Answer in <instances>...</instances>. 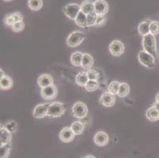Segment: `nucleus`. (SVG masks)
<instances>
[{
    "mask_svg": "<svg viewBox=\"0 0 159 158\" xmlns=\"http://www.w3.org/2000/svg\"><path fill=\"white\" fill-rule=\"evenodd\" d=\"M143 47L145 52L152 55L154 58L157 56V43L154 35L150 33L145 37H143Z\"/></svg>",
    "mask_w": 159,
    "mask_h": 158,
    "instance_id": "f257e3e1",
    "label": "nucleus"
},
{
    "mask_svg": "<svg viewBox=\"0 0 159 158\" xmlns=\"http://www.w3.org/2000/svg\"><path fill=\"white\" fill-rule=\"evenodd\" d=\"M85 40V34L82 31H74L66 38V44L70 47H76Z\"/></svg>",
    "mask_w": 159,
    "mask_h": 158,
    "instance_id": "f03ea898",
    "label": "nucleus"
},
{
    "mask_svg": "<svg viewBox=\"0 0 159 158\" xmlns=\"http://www.w3.org/2000/svg\"><path fill=\"white\" fill-rule=\"evenodd\" d=\"M138 59L140 64L143 65L145 67L149 68V69H152L154 67L155 58L152 55L149 54L148 52H145L144 50L139 52Z\"/></svg>",
    "mask_w": 159,
    "mask_h": 158,
    "instance_id": "7ed1b4c3",
    "label": "nucleus"
},
{
    "mask_svg": "<svg viewBox=\"0 0 159 158\" xmlns=\"http://www.w3.org/2000/svg\"><path fill=\"white\" fill-rule=\"evenodd\" d=\"M65 108L64 104L61 102H53L50 104L48 111V116L51 117V118H58L60 117L64 114Z\"/></svg>",
    "mask_w": 159,
    "mask_h": 158,
    "instance_id": "20e7f679",
    "label": "nucleus"
},
{
    "mask_svg": "<svg viewBox=\"0 0 159 158\" xmlns=\"http://www.w3.org/2000/svg\"><path fill=\"white\" fill-rule=\"evenodd\" d=\"M71 112L74 117L82 120V119L86 118L87 115L88 108L86 104L81 101H78L72 107Z\"/></svg>",
    "mask_w": 159,
    "mask_h": 158,
    "instance_id": "39448f33",
    "label": "nucleus"
},
{
    "mask_svg": "<svg viewBox=\"0 0 159 158\" xmlns=\"http://www.w3.org/2000/svg\"><path fill=\"white\" fill-rule=\"evenodd\" d=\"M81 11V5L77 3H70L65 6L63 8V13L69 19L75 21L78 14Z\"/></svg>",
    "mask_w": 159,
    "mask_h": 158,
    "instance_id": "423d86ee",
    "label": "nucleus"
},
{
    "mask_svg": "<svg viewBox=\"0 0 159 158\" xmlns=\"http://www.w3.org/2000/svg\"><path fill=\"white\" fill-rule=\"evenodd\" d=\"M124 44L120 41V40H112L110 43L109 46H108V50L109 52L113 56L116 57H118V56H120L124 54Z\"/></svg>",
    "mask_w": 159,
    "mask_h": 158,
    "instance_id": "0eeeda50",
    "label": "nucleus"
},
{
    "mask_svg": "<svg viewBox=\"0 0 159 158\" xmlns=\"http://www.w3.org/2000/svg\"><path fill=\"white\" fill-rule=\"evenodd\" d=\"M58 89L54 84L49 86L43 88L40 90V96L42 97L43 99L46 101H52L57 97Z\"/></svg>",
    "mask_w": 159,
    "mask_h": 158,
    "instance_id": "6e6552de",
    "label": "nucleus"
},
{
    "mask_svg": "<svg viewBox=\"0 0 159 158\" xmlns=\"http://www.w3.org/2000/svg\"><path fill=\"white\" fill-rule=\"evenodd\" d=\"M50 104H51L49 103H44L37 105L33 109V117H35L36 119H42L48 116V111Z\"/></svg>",
    "mask_w": 159,
    "mask_h": 158,
    "instance_id": "1a4fd4ad",
    "label": "nucleus"
},
{
    "mask_svg": "<svg viewBox=\"0 0 159 158\" xmlns=\"http://www.w3.org/2000/svg\"><path fill=\"white\" fill-rule=\"evenodd\" d=\"M20 21H23V15L18 11L11 13L10 14H7L4 18V24L7 26H11L12 27L16 22Z\"/></svg>",
    "mask_w": 159,
    "mask_h": 158,
    "instance_id": "9d476101",
    "label": "nucleus"
},
{
    "mask_svg": "<svg viewBox=\"0 0 159 158\" xmlns=\"http://www.w3.org/2000/svg\"><path fill=\"white\" fill-rule=\"evenodd\" d=\"M108 2L105 0H95L94 1V12L97 15H105L108 13Z\"/></svg>",
    "mask_w": 159,
    "mask_h": 158,
    "instance_id": "9b49d317",
    "label": "nucleus"
},
{
    "mask_svg": "<svg viewBox=\"0 0 159 158\" xmlns=\"http://www.w3.org/2000/svg\"><path fill=\"white\" fill-rule=\"evenodd\" d=\"M116 101L115 95L110 93L109 92H105L101 96L99 102L100 104L106 107V108H110V107L114 106Z\"/></svg>",
    "mask_w": 159,
    "mask_h": 158,
    "instance_id": "f8f14e48",
    "label": "nucleus"
},
{
    "mask_svg": "<svg viewBox=\"0 0 159 158\" xmlns=\"http://www.w3.org/2000/svg\"><path fill=\"white\" fill-rule=\"evenodd\" d=\"M59 136H60V139L63 142L68 143L73 141L75 134L73 132L71 127H64L60 130Z\"/></svg>",
    "mask_w": 159,
    "mask_h": 158,
    "instance_id": "ddd939ff",
    "label": "nucleus"
},
{
    "mask_svg": "<svg viewBox=\"0 0 159 158\" xmlns=\"http://www.w3.org/2000/svg\"><path fill=\"white\" fill-rule=\"evenodd\" d=\"M94 142L98 146H105L109 142V136L105 131H98L94 135Z\"/></svg>",
    "mask_w": 159,
    "mask_h": 158,
    "instance_id": "4468645a",
    "label": "nucleus"
},
{
    "mask_svg": "<svg viewBox=\"0 0 159 158\" xmlns=\"http://www.w3.org/2000/svg\"><path fill=\"white\" fill-rule=\"evenodd\" d=\"M37 83H38L39 86H40L41 89H43V88H45V87L49 86V85H53L54 80H53V78L50 74H41L38 78Z\"/></svg>",
    "mask_w": 159,
    "mask_h": 158,
    "instance_id": "2eb2a0df",
    "label": "nucleus"
},
{
    "mask_svg": "<svg viewBox=\"0 0 159 158\" xmlns=\"http://www.w3.org/2000/svg\"><path fill=\"white\" fill-rule=\"evenodd\" d=\"M11 141V133L5 127H0V143L1 146L9 144Z\"/></svg>",
    "mask_w": 159,
    "mask_h": 158,
    "instance_id": "dca6fc26",
    "label": "nucleus"
},
{
    "mask_svg": "<svg viewBox=\"0 0 159 158\" xmlns=\"http://www.w3.org/2000/svg\"><path fill=\"white\" fill-rule=\"evenodd\" d=\"M151 21H152L150 19H146L139 23V25L138 26V31L139 33L141 36L145 37L147 35L150 34V26Z\"/></svg>",
    "mask_w": 159,
    "mask_h": 158,
    "instance_id": "f3484780",
    "label": "nucleus"
},
{
    "mask_svg": "<svg viewBox=\"0 0 159 158\" xmlns=\"http://www.w3.org/2000/svg\"><path fill=\"white\" fill-rule=\"evenodd\" d=\"M81 11L86 15L94 12V2L92 0H84L81 4Z\"/></svg>",
    "mask_w": 159,
    "mask_h": 158,
    "instance_id": "a211bd4d",
    "label": "nucleus"
},
{
    "mask_svg": "<svg viewBox=\"0 0 159 158\" xmlns=\"http://www.w3.org/2000/svg\"><path fill=\"white\" fill-rule=\"evenodd\" d=\"M93 63H94V60H93V58L92 57V56L88 54V53H84L83 57H82V66L81 67L82 69L88 70L91 69V67L93 66Z\"/></svg>",
    "mask_w": 159,
    "mask_h": 158,
    "instance_id": "6ab92c4d",
    "label": "nucleus"
},
{
    "mask_svg": "<svg viewBox=\"0 0 159 158\" xmlns=\"http://www.w3.org/2000/svg\"><path fill=\"white\" fill-rule=\"evenodd\" d=\"M13 85H14V81L10 76L5 75L3 78H0V89L2 90H8L11 89Z\"/></svg>",
    "mask_w": 159,
    "mask_h": 158,
    "instance_id": "aec40b11",
    "label": "nucleus"
},
{
    "mask_svg": "<svg viewBox=\"0 0 159 158\" xmlns=\"http://www.w3.org/2000/svg\"><path fill=\"white\" fill-rule=\"evenodd\" d=\"M83 53L81 52H75L70 56V63L74 66H82Z\"/></svg>",
    "mask_w": 159,
    "mask_h": 158,
    "instance_id": "412c9836",
    "label": "nucleus"
},
{
    "mask_svg": "<svg viewBox=\"0 0 159 158\" xmlns=\"http://www.w3.org/2000/svg\"><path fill=\"white\" fill-rule=\"evenodd\" d=\"M88 81H89V78H88L87 74L85 71H80L76 75V78H75V82L81 87L86 86Z\"/></svg>",
    "mask_w": 159,
    "mask_h": 158,
    "instance_id": "4be33fe9",
    "label": "nucleus"
},
{
    "mask_svg": "<svg viewBox=\"0 0 159 158\" xmlns=\"http://www.w3.org/2000/svg\"><path fill=\"white\" fill-rule=\"evenodd\" d=\"M75 22L81 28L86 29L87 28V15L80 11V13L78 14L77 17L75 18Z\"/></svg>",
    "mask_w": 159,
    "mask_h": 158,
    "instance_id": "5701e85b",
    "label": "nucleus"
},
{
    "mask_svg": "<svg viewBox=\"0 0 159 158\" xmlns=\"http://www.w3.org/2000/svg\"><path fill=\"white\" fill-rule=\"evenodd\" d=\"M146 117L150 122L157 121L159 120V111L154 106L150 107L146 112Z\"/></svg>",
    "mask_w": 159,
    "mask_h": 158,
    "instance_id": "b1692460",
    "label": "nucleus"
},
{
    "mask_svg": "<svg viewBox=\"0 0 159 158\" xmlns=\"http://www.w3.org/2000/svg\"><path fill=\"white\" fill-rule=\"evenodd\" d=\"M73 132L75 133V135H80L83 133L85 129L84 124L82 121H75L70 126Z\"/></svg>",
    "mask_w": 159,
    "mask_h": 158,
    "instance_id": "393cba45",
    "label": "nucleus"
},
{
    "mask_svg": "<svg viewBox=\"0 0 159 158\" xmlns=\"http://www.w3.org/2000/svg\"><path fill=\"white\" fill-rule=\"evenodd\" d=\"M129 93H130V86L128 85V84L126 83V82H122V83H120V89H119V91H118V93H117V96L122 98L126 97L129 94Z\"/></svg>",
    "mask_w": 159,
    "mask_h": 158,
    "instance_id": "a878e982",
    "label": "nucleus"
},
{
    "mask_svg": "<svg viewBox=\"0 0 159 158\" xmlns=\"http://www.w3.org/2000/svg\"><path fill=\"white\" fill-rule=\"evenodd\" d=\"M29 8L33 11H38L43 7L42 0H28Z\"/></svg>",
    "mask_w": 159,
    "mask_h": 158,
    "instance_id": "bb28decb",
    "label": "nucleus"
},
{
    "mask_svg": "<svg viewBox=\"0 0 159 158\" xmlns=\"http://www.w3.org/2000/svg\"><path fill=\"white\" fill-rule=\"evenodd\" d=\"M120 83L118 81H112L108 86V92L113 95H117L120 89Z\"/></svg>",
    "mask_w": 159,
    "mask_h": 158,
    "instance_id": "cd10ccee",
    "label": "nucleus"
},
{
    "mask_svg": "<svg viewBox=\"0 0 159 158\" xmlns=\"http://www.w3.org/2000/svg\"><path fill=\"white\" fill-rule=\"evenodd\" d=\"M11 143L4 146H1L0 147V158H8L11 152Z\"/></svg>",
    "mask_w": 159,
    "mask_h": 158,
    "instance_id": "c85d7f7f",
    "label": "nucleus"
},
{
    "mask_svg": "<svg viewBox=\"0 0 159 158\" xmlns=\"http://www.w3.org/2000/svg\"><path fill=\"white\" fill-rule=\"evenodd\" d=\"M99 88V84H98V81H93V80H89L88 82L86 83L85 89L88 92H94L97 89Z\"/></svg>",
    "mask_w": 159,
    "mask_h": 158,
    "instance_id": "c756f323",
    "label": "nucleus"
},
{
    "mask_svg": "<svg viewBox=\"0 0 159 158\" xmlns=\"http://www.w3.org/2000/svg\"><path fill=\"white\" fill-rule=\"evenodd\" d=\"M97 17L98 15L95 14V12L91 13V14L87 15V28L88 27H92V26H95L97 21Z\"/></svg>",
    "mask_w": 159,
    "mask_h": 158,
    "instance_id": "7c9ffc66",
    "label": "nucleus"
},
{
    "mask_svg": "<svg viewBox=\"0 0 159 158\" xmlns=\"http://www.w3.org/2000/svg\"><path fill=\"white\" fill-rule=\"evenodd\" d=\"M150 34L155 35L159 34V22L156 21H152L151 23H150Z\"/></svg>",
    "mask_w": 159,
    "mask_h": 158,
    "instance_id": "2f4dec72",
    "label": "nucleus"
},
{
    "mask_svg": "<svg viewBox=\"0 0 159 158\" xmlns=\"http://www.w3.org/2000/svg\"><path fill=\"white\" fill-rule=\"evenodd\" d=\"M4 127L9 130L11 133H15L16 130H17V128H18V124L14 120H11V121H9L8 123H7Z\"/></svg>",
    "mask_w": 159,
    "mask_h": 158,
    "instance_id": "473e14b6",
    "label": "nucleus"
},
{
    "mask_svg": "<svg viewBox=\"0 0 159 158\" xmlns=\"http://www.w3.org/2000/svg\"><path fill=\"white\" fill-rule=\"evenodd\" d=\"M14 33H20V32L23 31V29H25V23L23 21H20L16 22L14 25L11 27Z\"/></svg>",
    "mask_w": 159,
    "mask_h": 158,
    "instance_id": "72a5a7b5",
    "label": "nucleus"
},
{
    "mask_svg": "<svg viewBox=\"0 0 159 158\" xmlns=\"http://www.w3.org/2000/svg\"><path fill=\"white\" fill-rule=\"evenodd\" d=\"M86 74H87L88 78L89 80H93V81H98L99 78V74L98 72L93 69H89L86 70Z\"/></svg>",
    "mask_w": 159,
    "mask_h": 158,
    "instance_id": "f704fd0d",
    "label": "nucleus"
},
{
    "mask_svg": "<svg viewBox=\"0 0 159 158\" xmlns=\"http://www.w3.org/2000/svg\"><path fill=\"white\" fill-rule=\"evenodd\" d=\"M106 17L105 15H98L95 26L96 27H102L106 22Z\"/></svg>",
    "mask_w": 159,
    "mask_h": 158,
    "instance_id": "c9c22d12",
    "label": "nucleus"
},
{
    "mask_svg": "<svg viewBox=\"0 0 159 158\" xmlns=\"http://www.w3.org/2000/svg\"><path fill=\"white\" fill-rule=\"evenodd\" d=\"M153 106H154V108H155L156 109H157V111H159V103H157V102H155V103H154V105H153Z\"/></svg>",
    "mask_w": 159,
    "mask_h": 158,
    "instance_id": "e433bc0d",
    "label": "nucleus"
},
{
    "mask_svg": "<svg viewBox=\"0 0 159 158\" xmlns=\"http://www.w3.org/2000/svg\"><path fill=\"white\" fill-rule=\"evenodd\" d=\"M0 73H1V78H3V77L5 76V74H4V71H3V70H2V69L0 70Z\"/></svg>",
    "mask_w": 159,
    "mask_h": 158,
    "instance_id": "4c0bfd02",
    "label": "nucleus"
},
{
    "mask_svg": "<svg viewBox=\"0 0 159 158\" xmlns=\"http://www.w3.org/2000/svg\"><path fill=\"white\" fill-rule=\"evenodd\" d=\"M156 102L159 103V92L157 93V95H156Z\"/></svg>",
    "mask_w": 159,
    "mask_h": 158,
    "instance_id": "58836bf2",
    "label": "nucleus"
},
{
    "mask_svg": "<svg viewBox=\"0 0 159 158\" xmlns=\"http://www.w3.org/2000/svg\"><path fill=\"white\" fill-rule=\"evenodd\" d=\"M85 158H96V157H95V156H92V155H89V156H86Z\"/></svg>",
    "mask_w": 159,
    "mask_h": 158,
    "instance_id": "ea45409f",
    "label": "nucleus"
},
{
    "mask_svg": "<svg viewBox=\"0 0 159 158\" xmlns=\"http://www.w3.org/2000/svg\"><path fill=\"white\" fill-rule=\"evenodd\" d=\"M3 1H5V2H11L13 0H3Z\"/></svg>",
    "mask_w": 159,
    "mask_h": 158,
    "instance_id": "a19ab883",
    "label": "nucleus"
}]
</instances>
